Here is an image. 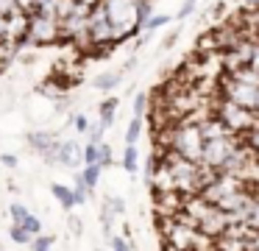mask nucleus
Returning <instances> with one entry per match:
<instances>
[{
    "mask_svg": "<svg viewBox=\"0 0 259 251\" xmlns=\"http://www.w3.org/2000/svg\"><path fill=\"white\" fill-rule=\"evenodd\" d=\"M101 9L117 42L131 33H140L137 31V0H101Z\"/></svg>",
    "mask_w": 259,
    "mask_h": 251,
    "instance_id": "f257e3e1",
    "label": "nucleus"
},
{
    "mask_svg": "<svg viewBox=\"0 0 259 251\" xmlns=\"http://www.w3.org/2000/svg\"><path fill=\"white\" fill-rule=\"evenodd\" d=\"M242 145V137L237 134H220V137L203 139V151H201V162L198 165L209 173H220V167L229 162V156Z\"/></svg>",
    "mask_w": 259,
    "mask_h": 251,
    "instance_id": "f03ea898",
    "label": "nucleus"
},
{
    "mask_svg": "<svg viewBox=\"0 0 259 251\" xmlns=\"http://www.w3.org/2000/svg\"><path fill=\"white\" fill-rule=\"evenodd\" d=\"M214 117H218V120L223 123L231 134H237V137H248V134L259 126V115H256V112L242 109V106L231 103V100H226V98L218 103Z\"/></svg>",
    "mask_w": 259,
    "mask_h": 251,
    "instance_id": "7ed1b4c3",
    "label": "nucleus"
},
{
    "mask_svg": "<svg viewBox=\"0 0 259 251\" xmlns=\"http://www.w3.org/2000/svg\"><path fill=\"white\" fill-rule=\"evenodd\" d=\"M62 37V25H59L56 17L39 14V11H31L28 14V31H25V42L31 45H51Z\"/></svg>",
    "mask_w": 259,
    "mask_h": 251,
    "instance_id": "20e7f679",
    "label": "nucleus"
},
{
    "mask_svg": "<svg viewBox=\"0 0 259 251\" xmlns=\"http://www.w3.org/2000/svg\"><path fill=\"white\" fill-rule=\"evenodd\" d=\"M84 162V148L75 139H59V151H56V165L64 167H78Z\"/></svg>",
    "mask_w": 259,
    "mask_h": 251,
    "instance_id": "39448f33",
    "label": "nucleus"
},
{
    "mask_svg": "<svg viewBox=\"0 0 259 251\" xmlns=\"http://www.w3.org/2000/svg\"><path fill=\"white\" fill-rule=\"evenodd\" d=\"M123 76H125L123 67H117V70H109V73H101V76L92 81V87L101 89V92H112V89L117 87L120 81H123Z\"/></svg>",
    "mask_w": 259,
    "mask_h": 251,
    "instance_id": "423d86ee",
    "label": "nucleus"
},
{
    "mask_svg": "<svg viewBox=\"0 0 259 251\" xmlns=\"http://www.w3.org/2000/svg\"><path fill=\"white\" fill-rule=\"evenodd\" d=\"M117 103L120 100L117 98H106V100H101V120H98V126L106 131V128H112L114 126V117H117Z\"/></svg>",
    "mask_w": 259,
    "mask_h": 251,
    "instance_id": "0eeeda50",
    "label": "nucleus"
},
{
    "mask_svg": "<svg viewBox=\"0 0 259 251\" xmlns=\"http://www.w3.org/2000/svg\"><path fill=\"white\" fill-rule=\"evenodd\" d=\"M51 193H53V198L62 204V209L64 212H70L75 206V195H73V187H67V184H51Z\"/></svg>",
    "mask_w": 259,
    "mask_h": 251,
    "instance_id": "6e6552de",
    "label": "nucleus"
},
{
    "mask_svg": "<svg viewBox=\"0 0 259 251\" xmlns=\"http://www.w3.org/2000/svg\"><path fill=\"white\" fill-rule=\"evenodd\" d=\"M101 173H103V167H101V165H87L84 170L78 173V176L84 178V184H87V190H90V193L98 187V182H101Z\"/></svg>",
    "mask_w": 259,
    "mask_h": 251,
    "instance_id": "1a4fd4ad",
    "label": "nucleus"
},
{
    "mask_svg": "<svg viewBox=\"0 0 259 251\" xmlns=\"http://www.w3.org/2000/svg\"><path fill=\"white\" fill-rule=\"evenodd\" d=\"M142 126H145V117H131L128 128H125V145H137V139L142 134Z\"/></svg>",
    "mask_w": 259,
    "mask_h": 251,
    "instance_id": "9d476101",
    "label": "nucleus"
},
{
    "mask_svg": "<svg viewBox=\"0 0 259 251\" xmlns=\"http://www.w3.org/2000/svg\"><path fill=\"white\" fill-rule=\"evenodd\" d=\"M148 20H151V0H137V31H145Z\"/></svg>",
    "mask_w": 259,
    "mask_h": 251,
    "instance_id": "9b49d317",
    "label": "nucleus"
},
{
    "mask_svg": "<svg viewBox=\"0 0 259 251\" xmlns=\"http://www.w3.org/2000/svg\"><path fill=\"white\" fill-rule=\"evenodd\" d=\"M137 162H140V156H137V145H125V151H123V170L134 176Z\"/></svg>",
    "mask_w": 259,
    "mask_h": 251,
    "instance_id": "f8f14e48",
    "label": "nucleus"
},
{
    "mask_svg": "<svg viewBox=\"0 0 259 251\" xmlns=\"http://www.w3.org/2000/svg\"><path fill=\"white\" fill-rule=\"evenodd\" d=\"M9 215H12L14 226H23V223H25V218H28L31 212H28V206H25V204H20V201H14V204L9 206Z\"/></svg>",
    "mask_w": 259,
    "mask_h": 251,
    "instance_id": "ddd939ff",
    "label": "nucleus"
},
{
    "mask_svg": "<svg viewBox=\"0 0 259 251\" xmlns=\"http://www.w3.org/2000/svg\"><path fill=\"white\" fill-rule=\"evenodd\" d=\"M73 195H75V206H81V204H87V198H90V190H87V184H84V178L75 173V184H73Z\"/></svg>",
    "mask_w": 259,
    "mask_h": 251,
    "instance_id": "4468645a",
    "label": "nucleus"
},
{
    "mask_svg": "<svg viewBox=\"0 0 259 251\" xmlns=\"http://www.w3.org/2000/svg\"><path fill=\"white\" fill-rule=\"evenodd\" d=\"M28 245H31V251H53V237L51 234H36Z\"/></svg>",
    "mask_w": 259,
    "mask_h": 251,
    "instance_id": "2eb2a0df",
    "label": "nucleus"
},
{
    "mask_svg": "<svg viewBox=\"0 0 259 251\" xmlns=\"http://www.w3.org/2000/svg\"><path fill=\"white\" fill-rule=\"evenodd\" d=\"M173 20V14H151V20L145 22V31H156V28H164Z\"/></svg>",
    "mask_w": 259,
    "mask_h": 251,
    "instance_id": "dca6fc26",
    "label": "nucleus"
},
{
    "mask_svg": "<svg viewBox=\"0 0 259 251\" xmlns=\"http://www.w3.org/2000/svg\"><path fill=\"white\" fill-rule=\"evenodd\" d=\"M148 100H151V98H148V92H140V95H137V98H134V115H131V117H145Z\"/></svg>",
    "mask_w": 259,
    "mask_h": 251,
    "instance_id": "f3484780",
    "label": "nucleus"
},
{
    "mask_svg": "<svg viewBox=\"0 0 259 251\" xmlns=\"http://www.w3.org/2000/svg\"><path fill=\"white\" fill-rule=\"evenodd\" d=\"M109 245H112V251H134V245L128 243V237H120V234H112V237H109Z\"/></svg>",
    "mask_w": 259,
    "mask_h": 251,
    "instance_id": "a211bd4d",
    "label": "nucleus"
},
{
    "mask_svg": "<svg viewBox=\"0 0 259 251\" xmlns=\"http://www.w3.org/2000/svg\"><path fill=\"white\" fill-rule=\"evenodd\" d=\"M14 14H20V6L14 3V0H0V17H6L9 20V17H14Z\"/></svg>",
    "mask_w": 259,
    "mask_h": 251,
    "instance_id": "6ab92c4d",
    "label": "nucleus"
},
{
    "mask_svg": "<svg viewBox=\"0 0 259 251\" xmlns=\"http://www.w3.org/2000/svg\"><path fill=\"white\" fill-rule=\"evenodd\" d=\"M9 234H12V240H14V243H20V245H28L31 240H34L23 226H12V232H9Z\"/></svg>",
    "mask_w": 259,
    "mask_h": 251,
    "instance_id": "aec40b11",
    "label": "nucleus"
},
{
    "mask_svg": "<svg viewBox=\"0 0 259 251\" xmlns=\"http://www.w3.org/2000/svg\"><path fill=\"white\" fill-rule=\"evenodd\" d=\"M106 204H109V209H112V215H123L125 212V201L120 198V195H109Z\"/></svg>",
    "mask_w": 259,
    "mask_h": 251,
    "instance_id": "412c9836",
    "label": "nucleus"
},
{
    "mask_svg": "<svg viewBox=\"0 0 259 251\" xmlns=\"http://www.w3.org/2000/svg\"><path fill=\"white\" fill-rule=\"evenodd\" d=\"M192 11H195V0H184V3H181V9H179V20H187V17L192 14Z\"/></svg>",
    "mask_w": 259,
    "mask_h": 251,
    "instance_id": "4be33fe9",
    "label": "nucleus"
},
{
    "mask_svg": "<svg viewBox=\"0 0 259 251\" xmlns=\"http://www.w3.org/2000/svg\"><path fill=\"white\" fill-rule=\"evenodd\" d=\"M112 145H106V142H101V167H106V165H112Z\"/></svg>",
    "mask_w": 259,
    "mask_h": 251,
    "instance_id": "5701e85b",
    "label": "nucleus"
},
{
    "mask_svg": "<svg viewBox=\"0 0 259 251\" xmlns=\"http://www.w3.org/2000/svg\"><path fill=\"white\" fill-rule=\"evenodd\" d=\"M73 123H75V131H81V134L90 131V120H87V115H75Z\"/></svg>",
    "mask_w": 259,
    "mask_h": 251,
    "instance_id": "b1692460",
    "label": "nucleus"
},
{
    "mask_svg": "<svg viewBox=\"0 0 259 251\" xmlns=\"http://www.w3.org/2000/svg\"><path fill=\"white\" fill-rule=\"evenodd\" d=\"M179 37H181V28H176V31H170V33H167V39H164V45H162V48H164V50H170L176 42H179Z\"/></svg>",
    "mask_w": 259,
    "mask_h": 251,
    "instance_id": "393cba45",
    "label": "nucleus"
},
{
    "mask_svg": "<svg viewBox=\"0 0 259 251\" xmlns=\"http://www.w3.org/2000/svg\"><path fill=\"white\" fill-rule=\"evenodd\" d=\"M14 3L20 6V11H25V14H31V11H34V6H36V0H14Z\"/></svg>",
    "mask_w": 259,
    "mask_h": 251,
    "instance_id": "a878e982",
    "label": "nucleus"
},
{
    "mask_svg": "<svg viewBox=\"0 0 259 251\" xmlns=\"http://www.w3.org/2000/svg\"><path fill=\"white\" fill-rule=\"evenodd\" d=\"M0 162H3L6 167H17V156H12V154H3V156H0Z\"/></svg>",
    "mask_w": 259,
    "mask_h": 251,
    "instance_id": "bb28decb",
    "label": "nucleus"
},
{
    "mask_svg": "<svg viewBox=\"0 0 259 251\" xmlns=\"http://www.w3.org/2000/svg\"><path fill=\"white\" fill-rule=\"evenodd\" d=\"M0 45H6V17H0Z\"/></svg>",
    "mask_w": 259,
    "mask_h": 251,
    "instance_id": "cd10ccee",
    "label": "nucleus"
},
{
    "mask_svg": "<svg viewBox=\"0 0 259 251\" xmlns=\"http://www.w3.org/2000/svg\"><path fill=\"white\" fill-rule=\"evenodd\" d=\"M242 9H248V11H259V0H242Z\"/></svg>",
    "mask_w": 259,
    "mask_h": 251,
    "instance_id": "c85d7f7f",
    "label": "nucleus"
},
{
    "mask_svg": "<svg viewBox=\"0 0 259 251\" xmlns=\"http://www.w3.org/2000/svg\"><path fill=\"white\" fill-rule=\"evenodd\" d=\"M12 53V48H6V45H0V67H3V61H6V56Z\"/></svg>",
    "mask_w": 259,
    "mask_h": 251,
    "instance_id": "c756f323",
    "label": "nucleus"
},
{
    "mask_svg": "<svg viewBox=\"0 0 259 251\" xmlns=\"http://www.w3.org/2000/svg\"><path fill=\"white\" fill-rule=\"evenodd\" d=\"M75 3H78V6H87V9H92V6H98L101 0H75Z\"/></svg>",
    "mask_w": 259,
    "mask_h": 251,
    "instance_id": "7c9ffc66",
    "label": "nucleus"
},
{
    "mask_svg": "<svg viewBox=\"0 0 259 251\" xmlns=\"http://www.w3.org/2000/svg\"><path fill=\"white\" fill-rule=\"evenodd\" d=\"M251 178H259V162H256V167H253V173H251Z\"/></svg>",
    "mask_w": 259,
    "mask_h": 251,
    "instance_id": "2f4dec72",
    "label": "nucleus"
},
{
    "mask_svg": "<svg viewBox=\"0 0 259 251\" xmlns=\"http://www.w3.org/2000/svg\"><path fill=\"white\" fill-rule=\"evenodd\" d=\"M253 112L259 115V92H256V103H253Z\"/></svg>",
    "mask_w": 259,
    "mask_h": 251,
    "instance_id": "473e14b6",
    "label": "nucleus"
},
{
    "mask_svg": "<svg viewBox=\"0 0 259 251\" xmlns=\"http://www.w3.org/2000/svg\"><path fill=\"white\" fill-rule=\"evenodd\" d=\"M253 42H256V45H259V28H256V33H253Z\"/></svg>",
    "mask_w": 259,
    "mask_h": 251,
    "instance_id": "72a5a7b5",
    "label": "nucleus"
},
{
    "mask_svg": "<svg viewBox=\"0 0 259 251\" xmlns=\"http://www.w3.org/2000/svg\"><path fill=\"white\" fill-rule=\"evenodd\" d=\"M0 70H3V67H0Z\"/></svg>",
    "mask_w": 259,
    "mask_h": 251,
    "instance_id": "f704fd0d",
    "label": "nucleus"
},
{
    "mask_svg": "<svg viewBox=\"0 0 259 251\" xmlns=\"http://www.w3.org/2000/svg\"><path fill=\"white\" fill-rule=\"evenodd\" d=\"M0 251H3V248H0Z\"/></svg>",
    "mask_w": 259,
    "mask_h": 251,
    "instance_id": "c9c22d12",
    "label": "nucleus"
}]
</instances>
